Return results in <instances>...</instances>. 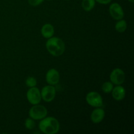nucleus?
<instances>
[{
	"mask_svg": "<svg viewBox=\"0 0 134 134\" xmlns=\"http://www.w3.org/2000/svg\"><path fill=\"white\" fill-rule=\"evenodd\" d=\"M46 48L51 55L58 57L64 53L65 45L62 39L56 37H52L47 40Z\"/></svg>",
	"mask_w": 134,
	"mask_h": 134,
	"instance_id": "nucleus-1",
	"label": "nucleus"
},
{
	"mask_svg": "<svg viewBox=\"0 0 134 134\" xmlns=\"http://www.w3.org/2000/svg\"><path fill=\"white\" fill-rule=\"evenodd\" d=\"M41 132L45 134H56L60 130V123L54 117L49 116L41 120L39 124Z\"/></svg>",
	"mask_w": 134,
	"mask_h": 134,
	"instance_id": "nucleus-2",
	"label": "nucleus"
},
{
	"mask_svg": "<svg viewBox=\"0 0 134 134\" xmlns=\"http://www.w3.org/2000/svg\"><path fill=\"white\" fill-rule=\"evenodd\" d=\"M48 111L44 106L41 105H34L29 111L30 117L34 120H42L47 116Z\"/></svg>",
	"mask_w": 134,
	"mask_h": 134,
	"instance_id": "nucleus-3",
	"label": "nucleus"
},
{
	"mask_svg": "<svg viewBox=\"0 0 134 134\" xmlns=\"http://www.w3.org/2000/svg\"><path fill=\"white\" fill-rule=\"evenodd\" d=\"M86 101L89 105L94 107H102L103 106V99L99 93L90 92L86 96Z\"/></svg>",
	"mask_w": 134,
	"mask_h": 134,
	"instance_id": "nucleus-4",
	"label": "nucleus"
},
{
	"mask_svg": "<svg viewBox=\"0 0 134 134\" xmlns=\"http://www.w3.org/2000/svg\"><path fill=\"white\" fill-rule=\"evenodd\" d=\"M26 98L31 105L39 104L41 101L40 90L35 86L30 88L26 94Z\"/></svg>",
	"mask_w": 134,
	"mask_h": 134,
	"instance_id": "nucleus-5",
	"label": "nucleus"
},
{
	"mask_svg": "<svg viewBox=\"0 0 134 134\" xmlns=\"http://www.w3.org/2000/svg\"><path fill=\"white\" fill-rule=\"evenodd\" d=\"M110 81L113 85H121L125 81V73L122 69L115 68L110 74Z\"/></svg>",
	"mask_w": 134,
	"mask_h": 134,
	"instance_id": "nucleus-6",
	"label": "nucleus"
},
{
	"mask_svg": "<svg viewBox=\"0 0 134 134\" xmlns=\"http://www.w3.org/2000/svg\"><path fill=\"white\" fill-rule=\"evenodd\" d=\"M41 99L46 102H51L56 96V88L52 85L44 86L41 91Z\"/></svg>",
	"mask_w": 134,
	"mask_h": 134,
	"instance_id": "nucleus-7",
	"label": "nucleus"
},
{
	"mask_svg": "<svg viewBox=\"0 0 134 134\" xmlns=\"http://www.w3.org/2000/svg\"><path fill=\"white\" fill-rule=\"evenodd\" d=\"M109 13L111 17L116 20L123 19L124 13L122 7L117 3H113L109 6Z\"/></svg>",
	"mask_w": 134,
	"mask_h": 134,
	"instance_id": "nucleus-8",
	"label": "nucleus"
},
{
	"mask_svg": "<svg viewBox=\"0 0 134 134\" xmlns=\"http://www.w3.org/2000/svg\"><path fill=\"white\" fill-rule=\"evenodd\" d=\"M60 73L56 69H49L46 74V81L49 85H57L60 82Z\"/></svg>",
	"mask_w": 134,
	"mask_h": 134,
	"instance_id": "nucleus-9",
	"label": "nucleus"
},
{
	"mask_svg": "<svg viewBox=\"0 0 134 134\" xmlns=\"http://www.w3.org/2000/svg\"><path fill=\"white\" fill-rule=\"evenodd\" d=\"M105 113L103 109L100 107H96V109L92 112L90 115V119L94 124H99L104 119Z\"/></svg>",
	"mask_w": 134,
	"mask_h": 134,
	"instance_id": "nucleus-10",
	"label": "nucleus"
},
{
	"mask_svg": "<svg viewBox=\"0 0 134 134\" xmlns=\"http://www.w3.org/2000/svg\"><path fill=\"white\" fill-rule=\"evenodd\" d=\"M111 93L113 98L116 101H121L125 98L126 90L121 85H116V86L113 87Z\"/></svg>",
	"mask_w": 134,
	"mask_h": 134,
	"instance_id": "nucleus-11",
	"label": "nucleus"
},
{
	"mask_svg": "<svg viewBox=\"0 0 134 134\" xmlns=\"http://www.w3.org/2000/svg\"><path fill=\"white\" fill-rule=\"evenodd\" d=\"M41 32L43 37L46 39H49L53 37L54 34V26L51 24H46L43 26Z\"/></svg>",
	"mask_w": 134,
	"mask_h": 134,
	"instance_id": "nucleus-12",
	"label": "nucleus"
},
{
	"mask_svg": "<svg viewBox=\"0 0 134 134\" xmlns=\"http://www.w3.org/2000/svg\"><path fill=\"white\" fill-rule=\"evenodd\" d=\"M96 5V1L95 0H82V7L85 11L89 12L90 10H92L94 8Z\"/></svg>",
	"mask_w": 134,
	"mask_h": 134,
	"instance_id": "nucleus-13",
	"label": "nucleus"
},
{
	"mask_svg": "<svg viewBox=\"0 0 134 134\" xmlns=\"http://www.w3.org/2000/svg\"><path fill=\"white\" fill-rule=\"evenodd\" d=\"M127 29V23L126 20L121 19L118 20L115 24V30L116 31L119 33H123Z\"/></svg>",
	"mask_w": 134,
	"mask_h": 134,
	"instance_id": "nucleus-14",
	"label": "nucleus"
},
{
	"mask_svg": "<svg viewBox=\"0 0 134 134\" xmlns=\"http://www.w3.org/2000/svg\"><path fill=\"white\" fill-rule=\"evenodd\" d=\"M113 87V84L111 81L110 82H105L102 85V89L104 93H105V94H109V93L111 92Z\"/></svg>",
	"mask_w": 134,
	"mask_h": 134,
	"instance_id": "nucleus-15",
	"label": "nucleus"
},
{
	"mask_svg": "<svg viewBox=\"0 0 134 134\" xmlns=\"http://www.w3.org/2000/svg\"><path fill=\"white\" fill-rule=\"evenodd\" d=\"M24 125L27 130H33L35 126V122L31 118H27L25 120Z\"/></svg>",
	"mask_w": 134,
	"mask_h": 134,
	"instance_id": "nucleus-16",
	"label": "nucleus"
},
{
	"mask_svg": "<svg viewBox=\"0 0 134 134\" xmlns=\"http://www.w3.org/2000/svg\"><path fill=\"white\" fill-rule=\"evenodd\" d=\"M26 85L27 87L31 88L36 86L37 85V80L33 77H27V79L26 80Z\"/></svg>",
	"mask_w": 134,
	"mask_h": 134,
	"instance_id": "nucleus-17",
	"label": "nucleus"
},
{
	"mask_svg": "<svg viewBox=\"0 0 134 134\" xmlns=\"http://www.w3.org/2000/svg\"><path fill=\"white\" fill-rule=\"evenodd\" d=\"M28 3L33 7H36L41 5L44 1V0H27Z\"/></svg>",
	"mask_w": 134,
	"mask_h": 134,
	"instance_id": "nucleus-18",
	"label": "nucleus"
},
{
	"mask_svg": "<svg viewBox=\"0 0 134 134\" xmlns=\"http://www.w3.org/2000/svg\"><path fill=\"white\" fill-rule=\"evenodd\" d=\"M99 3L102 4V5H107V4L110 3L112 1V0H95Z\"/></svg>",
	"mask_w": 134,
	"mask_h": 134,
	"instance_id": "nucleus-19",
	"label": "nucleus"
},
{
	"mask_svg": "<svg viewBox=\"0 0 134 134\" xmlns=\"http://www.w3.org/2000/svg\"><path fill=\"white\" fill-rule=\"evenodd\" d=\"M128 1H130V2L131 3H133L134 2V0H128Z\"/></svg>",
	"mask_w": 134,
	"mask_h": 134,
	"instance_id": "nucleus-20",
	"label": "nucleus"
},
{
	"mask_svg": "<svg viewBox=\"0 0 134 134\" xmlns=\"http://www.w3.org/2000/svg\"><path fill=\"white\" fill-rule=\"evenodd\" d=\"M48 1H52V0H48Z\"/></svg>",
	"mask_w": 134,
	"mask_h": 134,
	"instance_id": "nucleus-21",
	"label": "nucleus"
},
{
	"mask_svg": "<svg viewBox=\"0 0 134 134\" xmlns=\"http://www.w3.org/2000/svg\"><path fill=\"white\" fill-rule=\"evenodd\" d=\"M66 1H68V0H66Z\"/></svg>",
	"mask_w": 134,
	"mask_h": 134,
	"instance_id": "nucleus-22",
	"label": "nucleus"
}]
</instances>
